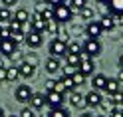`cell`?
Wrapping results in <instances>:
<instances>
[{
	"label": "cell",
	"mask_w": 123,
	"mask_h": 117,
	"mask_svg": "<svg viewBox=\"0 0 123 117\" xmlns=\"http://www.w3.org/2000/svg\"><path fill=\"white\" fill-rule=\"evenodd\" d=\"M81 54L87 56V58H97L99 54H101V44H99V40L87 38V40L83 42V46H81Z\"/></svg>",
	"instance_id": "1"
},
{
	"label": "cell",
	"mask_w": 123,
	"mask_h": 117,
	"mask_svg": "<svg viewBox=\"0 0 123 117\" xmlns=\"http://www.w3.org/2000/svg\"><path fill=\"white\" fill-rule=\"evenodd\" d=\"M72 16H74V10L70 8V6H66V4L56 6V8H54V18H56L58 24H62V22H70Z\"/></svg>",
	"instance_id": "2"
},
{
	"label": "cell",
	"mask_w": 123,
	"mask_h": 117,
	"mask_svg": "<svg viewBox=\"0 0 123 117\" xmlns=\"http://www.w3.org/2000/svg\"><path fill=\"white\" fill-rule=\"evenodd\" d=\"M46 105L50 109L64 107V93L60 91H46Z\"/></svg>",
	"instance_id": "3"
},
{
	"label": "cell",
	"mask_w": 123,
	"mask_h": 117,
	"mask_svg": "<svg viewBox=\"0 0 123 117\" xmlns=\"http://www.w3.org/2000/svg\"><path fill=\"white\" fill-rule=\"evenodd\" d=\"M66 52H68V44L62 42L60 38H54V40L50 42V54H52V58H62V56H66Z\"/></svg>",
	"instance_id": "4"
},
{
	"label": "cell",
	"mask_w": 123,
	"mask_h": 117,
	"mask_svg": "<svg viewBox=\"0 0 123 117\" xmlns=\"http://www.w3.org/2000/svg\"><path fill=\"white\" fill-rule=\"evenodd\" d=\"M80 56H81V60H80V69H78V72L81 74V75H91V74H93L95 72V64H93V58H87V56H83V54H80Z\"/></svg>",
	"instance_id": "5"
},
{
	"label": "cell",
	"mask_w": 123,
	"mask_h": 117,
	"mask_svg": "<svg viewBox=\"0 0 123 117\" xmlns=\"http://www.w3.org/2000/svg\"><path fill=\"white\" fill-rule=\"evenodd\" d=\"M14 95H16V101H20V103H28L30 97H32V87H30V85H26V83L16 85Z\"/></svg>",
	"instance_id": "6"
},
{
	"label": "cell",
	"mask_w": 123,
	"mask_h": 117,
	"mask_svg": "<svg viewBox=\"0 0 123 117\" xmlns=\"http://www.w3.org/2000/svg\"><path fill=\"white\" fill-rule=\"evenodd\" d=\"M24 42L30 46V48H34V50H36V48H40V46L44 44V38H42V34H40V32H34V30H30Z\"/></svg>",
	"instance_id": "7"
},
{
	"label": "cell",
	"mask_w": 123,
	"mask_h": 117,
	"mask_svg": "<svg viewBox=\"0 0 123 117\" xmlns=\"http://www.w3.org/2000/svg\"><path fill=\"white\" fill-rule=\"evenodd\" d=\"M18 74H20V77H34V74H36V66L32 64V62H22V64H18Z\"/></svg>",
	"instance_id": "8"
},
{
	"label": "cell",
	"mask_w": 123,
	"mask_h": 117,
	"mask_svg": "<svg viewBox=\"0 0 123 117\" xmlns=\"http://www.w3.org/2000/svg\"><path fill=\"white\" fill-rule=\"evenodd\" d=\"M105 4H107V10H109L111 16H115V18L123 16V0H107Z\"/></svg>",
	"instance_id": "9"
},
{
	"label": "cell",
	"mask_w": 123,
	"mask_h": 117,
	"mask_svg": "<svg viewBox=\"0 0 123 117\" xmlns=\"http://www.w3.org/2000/svg\"><path fill=\"white\" fill-rule=\"evenodd\" d=\"M86 34H87V38H91V40H97V38L103 34V28H101L99 22H89V24L86 26Z\"/></svg>",
	"instance_id": "10"
},
{
	"label": "cell",
	"mask_w": 123,
	"mask_h": 117,
	"mask_svg": "<svg viewBox=\"0 0 123 117\" xmlns=\"http://www.w3.org/2000/svg\"><path fill=\"white\" fill-rule=\"evenodd\" d=\"M14 52H16V44L10 38H0V54H4V56L10 58Z\"/></svg>",
	"instance_id": "11"
},
{
	"label": "cell",
	"mask_w": 123,
	"mask_h": 117,
	"mask_svg": "<svg viewBox=\"0 0 123 117\" xmlns=\"http://www.w3.org/2000/svg\"><path fill=\"white\" fill-rule=\"evenodd\" d=\"M70 103L74 105V107H78V109H86L87 107V103H86V95H81L80 91H70Z\"/></svg>",
	"instance_id": "12"
},
{
	"label": "cell",
	"mask_w": 123,
	"mask_h": 117,
	"mask_svg": "<svg viewBox=\"0 0 123 117\" xmlns=\"http://www.w3.org/2000/svg\"><path fill=\"white\" fill-rule=\"evenodd\" d=\"M28 103L32 105L34 111H38V109H42L46 105V95H44V93H32V97H30Z\"/></svg>",
	"instance_id": "13"
},
{
	"label": "cell",
	"mask_w": 123,
	"mask_h": 117,
	"mask_svg": "<svg viewBox=\"0 0 123 117\" xmlns=\"http://www.w3.org/2000/svg\"><path fill=\"white\" fill-rule=\"evenodd\" d=\"M30 26H32L34 32H40V34H44V32H46V22H44V18H42L38 12L32 16V22H30Z\"/></svg>",
	"instance_id": "14"
},
{
	"label": "cell",
	"mask_w": 123,
	"mask_h": 117,
	"mask_svg": "<svg viewBox=\"0 0 123 117\" xmlns=\"http://www.w3.org/2000/svg\"><path fill=\"white\" fill-rule=\"evenodd\" d=\"M121 89H123V83H119V80H109L107 77V83H105V89H103L107 95H113V93H117Z\"/></svg>",
	"instance_id": "15"
},
{
	"label": "cell",
	"mask_w": 123,
	"mask_h": 117,
	"mask_svg": "<svg viewBox=\"0 0 123 117\" xmlns=\"http://www.w3.org/2000/svg\"><path fill=\"white\" fill-rule=\"evenodd\" d=\"M101 93L99 91H95V89H91L87 95H86V103L89 105V107H99V103H101Z\"/></svg>",
	"instance_id": "16"
},
{
	"label": "cell",
	"mask_w": 123,
	"mask_h": 117,
	"mask_svg": "<svg viewBox=\"0 0 123 117\" xmlns=\"http://www.w3.org/2000/svg\"><path fill=\"white\" fill-rule=\"evenodd\" d=\"M99 24H101V28H103V32H111V30L115 28V16H111V14H105V16L99 20Z\"/></svg>",
	"instance_id": "17"
},
{
	"label": "cell",
	"mask_w": 123,
	"mask_h": 117,
	"mask_svg": "<svg viewBox=\"0 0 123 117\" xmlns=\"http://www.w3.org/2000/svg\"><path fill=\"white\" fill-rule=\"evenodd\" d=\"M105 83H107V77H105L103 74H95V75H93V80H91V85H93V89H95V91L105 89Z\"/></svg>",
	"instance_id": "18"
},
{
	"label": "cell",
	"mask_w": 123,
	"mask_h": 117,
	"mask_svg": "<svg viewBox=\"0 0 123 117\" xmlns=\"http://www.w3.org/2000/svg\"><path fill=\"white\" fill-rule=\"evenodd\" d=\"M64 60H66L68 68H78V66H80V60H81V56H80V54H70V52H66Z\"/></svg>",
	"instance_id": "19"
},
{
	"label": "cell",
	"mask_w": 123,
	"mask_h": 117,
	"mask_svg": "<svg viewBox=\"0 0 123 117\" xmlns=\"http://www.w3.org/2000/svg\"><path fill=\"white\" fill-rule=\"evenodd\" d=\"M46 72L48 74L60 72V58H48L46 60Z\"/></svg>",
	"instance_id": "20"
},
{
	"label": "cell",
	"mask_w": 123,
	"mask_h": 117,
	"mask_svg": "<svg viewBox=\"0 0 123 117\" xmlns=\"http://www.w3.org/2000/svg\"><path fill=\"white\" fill-rule=\"evenodd\" d=\"M28 18H30V14H28V10H24V8H20V10H16V14L12 16V20H16V22H28Z\"/></svg>",
	"instance_id": "21"
},
{
	"label": "cell",
	"mask_w": 123,
	"mask_h": 117,
	"mask_svg": "<svg viewBox=\"0 0 123 117\" xmlns=\"http://www.w3.org/2000/svg\"><path fill=\"white\" fill-rule=\"evenodd\" d=\"M99 109H101V111H105V113H111L113 109H115L111 97H109V99H101V103H99Z\"/></svg>",
	"instance_id": "22"
},
{
	"label": "cell",
	"mask_w": 123,
	"mask_h": 117,
	"mask_svg": "<svg viewBox=\"0 0 123 117\" xmlns=\"http://www.w3.org/2000/svg\"><path fill=\"white\" fill-rule=\"evenodd\" d=\"M20 77L18 68H6V81H16Z\"/></svg>",
	"instance_id": "23"
},
{
	"label": "cell",
	"mask_w": 123,
	"mask_h": 117,
	"mask_svg": "<svg viewBox=\"0 0 123 117\" xmlns=\"http://www.w3.org/2000/svg\"><path fill=\"white\" fill-rule=\"evenodd\" d=\"M48 117H70V111L64 107H58V109H50V115Z\"/></svg>",
	"instance_id": "24"
},
{
	"label": "cell",
	"mask_w": 123,
	"mask_h": 117,
	"mask_svg": "<svg viewBox=\"0 0 123 117\" xmlns=\"http://www.w3.org/2000/svg\"><path fill=\"white\" fill-rule=\"evenodd\" d=\"M46 32H50V34H54L56 36L58 32H60V24L56 20H50V22H46Z\"/></svg>",
	"instance_id": "25"
},
{
	"label": "cell",
	"mask_w": 123,
	"mask_h": 117,
	"mask_svg": "<svg viewBox=\"0 0 123 117\" xmlns=\"http://www.w3.org/2000/svg\"><path fill=\"white\" fill-rule=\"evenodd\" d=\"M83 6H87V0H70V8L72 10H81Z\"/></svg>",
	"instance_id": "26"
},
{
	"label": "cell",
	"mask_w": 123,
	"mask_h": 117,
	"mask_svg": "<svg viewBox=\"0 0 123 117\" xmlns=\"http://www.w3.org/2000/svg\"><path fill=\"white\" fill-rule=\"evenodd\" d=\"M72 80H74V85L78 87V85H83V81H86V75H81L78 69H75V72L72 74Z\"/></svg>",
	"instance_id": "27"
},
{
	"label": "cell",
	"mask_w": 123,
	"mask_h": 117,
	"mask_svg": "<svg viewBox=\"0 0 123 117\" xmlns=\"http://www.w3.org/2000/svg\"><path fill=\"white\" fill-rule=\"evenodd\" d=\"M10 40H12L14 44H16V46H18V44H22V42H24V40H26V36H24V34H22V32H10Z\"/></svg>",
	"instance_id": "28"
},
{
	"label": "cell",
	"mask_w": 123,
	"mask_h": 117,
	"mask_svg": "<svg viewBox=\"0 0 123 117\" xmlns=\"http://www.w3.org/2000/svg\"><path fill=\"white\" fill-rule=\"evenodd\" d=\"M10 20H12L10 10L6 8V6H2V8H0V22H10Z\"/></svg>",
	"instance_id": "29"
},
{
	"label": "cell",
	"mask_w": 123,
	"mask_h": 117,
	"mask_svg": "<svg viewBox=\"0 0 123 117\" xmlns=\"http://www.w3.org/2000/svg\"><path fill=\"white\" fill-rule=\"evenodd\" d=\"M40 16L44 18V22H50V20H56V18H54V8H52V6H48V8H46L42 14H40Z\"/></svg>",
	"instance_id": "30"
},
{
	"label": "cell",
	"mask_w": 123,
	"mask_h": 117,
	"mask_svg": "<svg viewBox=\"0 0 123 117\" xmlns=\"http://www.w3.org/2000/svg\"><path fill=\"white\" fill-rule=\"evenodd\" d=\"M68 52H70V54H81V44H80V42L68 44Z\"/></svg>",
	"instance_id": "31"
},
{
	"label": "cell",
	"mask_w": 123,
	"mask_h": 117,
	"mask_svg": "<svg viewBox=\"0 0 123 117\" xmlns=\"http://www.w3.org/2000/svg\"><path fill=\"white\" fill-rule=\"evenodd\" d=\"M80 16H81L83 20H89L91 16H93V10H91V8H89V6H83V8L80 10Z\"/></svg>",
	"instance_id": "32"
},
{
	"label": "cell",
	"mask_w": 123,
	"mask_h": 117,
	"mask_svg": "<svg viewBox=\"0 0 123 117\" xmlns=\"http://www.w3.org/2000/svg\"><path fill=\"white\" fill-rule=\"evenodd\" d=\"M8 24H10V32H22V26H24L22 22H16V20H10Z\"/></svg>",
	"instance_id": "33"
},
{
	"label": "cell",
	"mask_w": 123,
	"mask_h": 117,
	"mask_svg": "<svg viewBox=\"0 0 123 117\" xmlns=\"http://www.w3.org/2000/svg\"><path fill=\"white\" fill-rule=\"evenodd\" d=\"M18 117H36V115H34V109H32V107H24V109L20 111Z\"/></svg>",
	"instance_id": "34"
},
{
	"label": "cell",
	"mask_w": 123,
	"mask_h": 117,
	"mask_svg": "<svg viewBox=\"0 0 123 117\" xmlns=\"http://www.w3.org/2000/svg\"><path fill=\"white\" fill-rule=\"evenodd\" d=\"M46 91H56V80H48L46 81Z\"/></svg>",
	"instance_id": "35"
},
{
	"label": "cell",
	"mask_w": 123,
	"mask_h": 117,
	"mask_svg": "<svg viewBox=\"0 0 123 117\" xmlns=\"http://www.w3.org/2000/svg\"><path fill=\"white\" fill-rule=\"evenodd\" d=\"M109 117H123V107H115L109 113Z\"/></svg>",
	"instance_id": "36"
},
{
	"label": "cell",
	"mask_w": 123,
	"mask_h": 117,
	"mask_svg": "<svg viewBox=\"0 0 123 117\" xmlns=\"http://www.w3.org/2000/svg\"><path fill=\"white\" fill-rule=\"evenodd\" d=\"M10 60L14 62V64H16V62H20V64H22V54H20V52L16 50V52H14V54H12V56H10Z\"/></svg>",
	"instance_id": "37"
},
{
	"label": "cell",
	"mask_w": 123,
	"mask_h": 117,
	"mask_svg": "<svg viewBox=\"0 0 123 117\" xmlns=\"http://www.w3.org/2000/svg\"><path fill=\"white\" fill-rule=\"evenodd\" d=\"M46 4L52 6V8H56V6H62V4H64V0H46Z\"/></svg>",
	"instance_id": "38"
},
{
	"label": "cell",
	"mask_w": 123,
	"mask_h": 117,
	"mask_svg": "<svg viewBox=\"0 0 123 117\" xmlns=\"http://www.w3.org/2000/svg\"><path fill=\"white\" fill-rule=\"evenodd\" d=\"M46 8H48V4H46V2H38V4H36V12H38V14H42Z\"/></svg>",
	"instance_id": "39"
},
{
	"label": "cell",
	"mask_w": 123,
	"mask_h": 117,
	"mask_svg": "<svg viewBox=\"0 0 123 117\" xmlns=\"http://www.w3.org/2000/svg\"><path fill=\"white\" fill-rule=\"evenodd\" d=\"M58 34H60V40H62V42H66V44L70 42V36H68V32H58Z\"/></svg>",
	"instance_id": "40"
},
{
	"label": "cell",
	"mask_w": 123,
	"mask_h": 117,
	"mask_svg": "<svg viewBox=\"0 0 123 117\" xmlns=\"http://www.w3.org/2000/svg\"><path fill=\"white\" fill-rule=\"evenodd\" d=\"M0 81H6V68L0 66Z\"/></svg>",
	"instance_id": "41"
},
{
	"label": "cell",
	"mask_w": 123,
	"mask_h": 117,
	"mask_svg": "<svg viewBox=\"0 0 123 117\" xmlns=\"http://www.w3.org/2000/svg\"><path fill=\"white\" fill-rule=\"evenodd\" d=\"M0 38H10V28H8V30H6V28L0 30Z\"/></svg>",
	"instance_id": "42"
},
{
	"label": "cell",
	"mask_w": 123,
	"mask_h": 117,
	"mask_svg": "<svg viewBox=\"0 0 123 117\" xmlns=\"http://www.w3.org/2000/svg\"><path fill=\"white\" fill-rule=\"evenodd\" d=\"M2 4L6 6V8H10V6H14V4H16V0H2Z\"/></svg>",
	"instance_id": "43"
},
{
	"label": "cell",
	"mask_w": 123,
	"mask_h": 117,
	"mask_svg": "<svg viewBox=\"0 0 123 117\" xmlns=\"http://www.w3.org/2000/svg\"><path fill=\"white\" fill-rule=\"evenodd\" d=\"M117 80H119V83H123V68L119 69V75H117Z\"/></svg>",
	"instance_id": "44"
},
{
	"label": "cell",
	"mask_w": 123,
	"mask_h": 117,
	"mask_svg": "<svg viewBox=\"0 0 123 117\" xmlns=\"http://www.w3.org/2000/svg\"><path fill=\"white\" fill-rule=\"evenodd\" d=\"M80 117H95V115H91V113H81Z\"/></svg>",
	"instance_id": "45"
},
{
	"label": "cell",
	"mask_w": 123,
	"mask_h": 117,
	"mask_svg": "<svg viewBox=\"0 0 123 117\" xmlns=\"http://www.w3.org/2000/svg\"><path fill=\"white\" fill-rule=\"evenodd\" d=\"M119 66L123 68V54H121V56H119Z\"/></svg>",
	"instance_id": "46"
},
{
	"label": "cell",
	"mask_w": 123,
	"mask_h": 117,
	"mask_svg": "<svg viewBox=\"0 0 123 117\" xmlns=\"http://www.w3.org/2000/svg\"><path fill=\"white\" fill-rule=\"evenodd\" d=\"M0 117H6V115H4V109H2V107H0Z\"/></svg>",
	"instance_id": "47"
},
{
	"label": "cell",
	"mask_w": 123,
	"mask_h": 117,
	"mask_svg": "<svg viewBox=\"0 0 123 117\" xmlns=\"http://www.w3.org/2000/svg\"><path fill=\"white\" fill-rule=\"evenodd\" d=\"M117 20H119V24H121V26H123V16H119V18H117Z\"/></svg>",
	"instance_id": "48"
},
{
	"label": "cell",
	"mask_w": 123,
	"mask_h": 117,
	"mask_svg": "<svg viewBox=\"0 0 123 117\" xmlns=\"http://www.w3.org/2000/svg\"><path fill=\"white\" fill-rule=\"evenodd\" d=\"M97 2H101V4H105V2H107V0H97Z\"/></svg>",
	"instance_id": "49"
},
{
	"label": "cell",
	"mask_w": 123,
	"mask_h": 117,
	"mask_svg": "<svg viewBox=\"0 0 123 117\" xmlns=\"http://www.w3.org/2000/svg\"><path fill=\"white\" fill-rule=\"evenodd\" d=\"M0 66H2V60H0Z\"/></svg>",
	"instance_id": "50"
},
{
	"label": "cell",
	"mask_w": 123,
	"mask_h": 117,
	"mask_svg": "<svg viewBox=\"0 0 123 117\" xmlns=\"http://www.w3.org/2000/svg\"><path fill=\"white\" fill-rule=\"evenodd\" d=\"M10 117H16V115H10Z\"/></svg>",
	"instance_id": "51"
},
{
	"label": "cell",
	"mask_w": 123,
	"mask_h": 117,
	"mask_svg": "<svg viewBox=\"0 0 123 117\" xmlns=\"http://www.w3.org/2000/svg\"><path fill=\"white\" fill-rule=\"evenodd\" d=\"M121 93H123V89H121Z\"/></svg>",
	"instance_id": "52"
}]
</instances>
